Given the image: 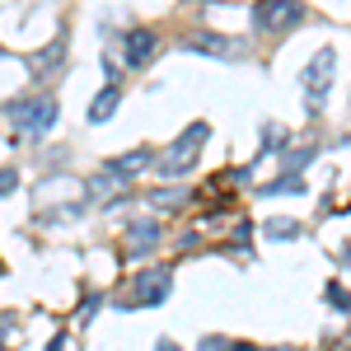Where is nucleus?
Here are the masks:
<instances>
[{
  "instance_id": "nucleus-2",
  "label": "nucleus",
  "mask_w": 351,
  "mask_h": 351,
  "mask_svg": "<svg viewBox=\"0 0 351 351\" xmlns=\"http://www.w3.org/2000/svg\"><path fill=\"white\" fill-rule=\"evenodd\" d=\"M5 112L14 117V127L24 136H47L56 127V117H61V108H56L52 94H33V99H10L5 104Z\"/></svg>"
},
{
  "instance_id": "nucleus-24",
  "label": "nucleus",
  "mask_w": 351,
  "mask_h": 351,
  "mask_svg": "<svg viewBox=\"0 0 351 351\" xmlns=\"http://www.w3.org/2000/svg\"><path fill=\"white\" fill-rule=\"evenodd\" d=\"M0 351H5V347H0Z\"/></svg>"
},
{
  "instance_id": "nucleus-10",
  "label": "nucleus",
  "mask_w": 351,
  "mask_h": 351,
  "mask_svg": "<svg viewBox=\"0 0 351 351\" xmlns=\"http://www.w3.org/2000/svg\"><path fill=\"white\" fill-rule=\"evenodd\" d=\"M127 239H132V253H136V258H150V253L160 248V220H136Z\"/></svg>"
},
{
  "instance_id": "nucleus-19",
  "label": "nucleus",
  "mask_w": 351,
  "mask_h": 351,
  "mask_svg": "<svg viewBox=\"0 0 351 351\" xmlns=\"http://www.w3.org/2000/svg\"><path fill=\"white\" fill-rule=\"evenodd\" d=\"M94 309H104V295H89L80 304V319H94Z\"/></svg>"
},
{
  "instance_id": "nucleus-11",
  "label": "nucleus",
  "mask_w": 351,
  "mask_h": 351,
  "mask_svg": "<svg viewBox=\"0 0 351 351\" xmlns=\"http://www.w3.org/2000/svg\"><path fill=\"white\" fill-rule=\"evenodd\" d=\"M122 108V89H117V84H104V89H99V94H94V104H89V122H94V127H99V122H108L112 112Z\"/></svg>"
},
{
  "instance_id": "nucleus-21",
  "label": "nucleus",
  "mask_w": 351,
  "mask_h": 351,
  "mask_svg": "<svg viewBox=\"0 0 351 351\" xmlns=\"http://www.w3.org/2000/svg\"><path fill=\"white\" fill-rule=\"evenodd\" d=\"M47 351H66V337H52V342H47Z\"/></svg>"
},
{
  "instance_id": "nucleus-17",
  "label": "nucleus",
  "mask_w": 351,
  "mask_h": 351,
  "mask_svg": "<svg viewBox=\"0 0 351 351\" xmlns=\"http://www.w3.org/2000/svg\"><path fill=\"white\" fill-rule=\"evenodd\" d=\"M14 188H19V173H14V169H0V202H5Z\"/></svg>"
},
{
  "instance_id": "nucleus-15",
  "label": "nucleus",
  "mask_w": 351,
  "mask_h": 351,
  "mask_svg": "<svg viewBox=\"0 0 351 351\" xmlns=\"http://www.w3.org/2000/svg\"><path fill=\"white\" fill-rule=\"evenodd\" d=\"M150 202L164 206V211H169V206H183V202H188V188H160V192H150Z\"/></svg>"
},
{
  "instance_id": "nucleus-23",
  "label": "nucleus",
  "mask_w": 351,
  "mask_h": 351,
  "mask_svg": "<svg viewBox=\"0 0 351 351\" xmlns=\"http://www.w3.org/2000/svg\"><path fill=\"white\" fill-rule=\"evenodd\" d=\"M276 351H295V347H276Z\"/></svg>"
},
{
  "instance_id": "nucleus-6",
  "label": "nucleus",
  "mask_w": 351,
  "mask_h": 351,
  "mask_svg": "<svg viewBox=\"0 0 351 351\" xmlns=\"http://www.w3.org/2000/svg\"><path fill=\"white\" fill-rule=\"evenodd\" d=\"M155 56H160V38H155V28H127V38H122V66L145 71Z\"/></svg>"
},
{
  "instance_id": "nucleus-20",
  "label": "nucleus",
  "mask_w": 351,
  "mask_h": 351,
  "mask_svg": "<svg viewBox=\"0 0 351 351\" xmlns=\"http://www.w3.org/2000/svg\"><path fill=\"white\" fill-rule=\"evenodd\" d=\"M155 351H183V347H178L173 337H160V342H155Z\"/></svg>"
},
{
  "instance_id": "nucleus-3",
  "label": "nucleus",
  "mask_w": 351,
  "mask_h": 351,
  "mask_svg": "<svg viewBox=\"0 0 351 351\" xmlns=\"http://www.w3.org/2000/svg\"><path fill=\"white\" fill-rule=\"evenodd\" d=\"M332 71H337V52L332 47H319L314 61L304 66V112L319 117L328 104V89H332Z\"/></svg>"
},
{
  "instance_id": "nucleus-16",
  "label": "nucleus",
  "mask_w": 351,
  "mask_h": 351,
  "mask_svg": "<svg viewBox=\"0 0 351 351\" xmlns=\"http://www.w3.org/2000/svg\"><path fill=\"white\" fill-rule=\"evenodd\" d=\"M324 300L332 304V309H351V295L337 286V281H328V286H324Z\"/></svg>"
},
{
  "instance_id": "nucleus-5",
  "label": "nucleus",
  "mask_w": 351,
  "mask_h": 351,
  "mask_svg": "<svg viewBox=\"0 0 351 351\" xmlns=\"http://www.w3.org/2000/svg\"><path fill=\"white\" fill-rule=\"evenodd\" d=\"M169 295H173V271L169 267H150V271H141L132 286H127L122 309H155V304H164Z\"/></svg>"
},
{
  "instance_id": "nucleus-22",
  "label": "nucleus",
  "mask_w": 351,
  "mask_h": 351,
  "mask_svg": "<svg viewBox=\"0 0 351 351\" xmlns=\"http://www.w3.org/2000/svg\"><path fill=\"white\" fill-rule=\"evenodd\" d=\"M230 351H258V347H248V342H230Z\"/></svg>"
},
{
  "instance_id": "nucleus-4",
  "label": "nucleus",
  "mask_w": 351,
  "mask_h": 351,
  "mask_svg": "<svg viewBox=\"0 0 351 351\" xmlns=\"http://www.w3.org/2000/svg\"><path fill=\"white\" fill-rule=\"evenodd\" d=\"M300 24H304V5L300 0H258L253 5V28L267 33V38L295 33Z\"/></svg>"
},
{
  "instance_id": "nucleus-7",
  "label": "nucleus",
  "mask_w": 351,
  "mask_h": 351,
  "mask_svg": "<svg viewBox=\"0 0 351 351\" xmlns=\"http://www.w3.org/2000/svg\"><path fill=\"white\" fill-rule=\"evenodd\" d=\"M61 61H66V28L56 33L47 47H38V52H28V56H24V66L33 71V75H38V80H43V75H52V71H61Z\"/></svg>"
},
{
  "instance_id": "nucleus-14",
  "label": "nucleus",
  "mask_w": 351,
  "mask_h": 351,
  "mask_svg": "<svg viewBox=\"0 0 351 351\" xmlns=\"http://www.w3.org/2000/svg\"><path fill=\"white\" fill-rule=\"evenodd\" d=\"M300 188H304V178H300V173H281L276 183L263 188V197H281V192H300Z\"/></svg>"
},
{
  "instance_id": "nucleus-12",
  "label": "nucleus",
  "mask_w": 351,
  "mask_h": 351,
  "mask_svg": "<svg viewBox=\"0 0 351 351\" xmlns=\"http://www.w3.org/2000/svg\"><path fill=\"white\" fill-rule=\"evenodd\" d=\"M263 234H267V239H276V243L300 239V220H291V216H271L267 225H263Z\"/></svg>"
},
{
  "instance_id": "nucleus-9",
  "label": "nucleus",
  "mask_w": 351,
  "mask_h": 351,
  "mask_svg": "<svg viewBox=\"0 0 351 351\" xmlns=\"http://www.w3.org/2000/svg\"><path fill=\"white\" fill-rule=\"evenodd\" d=\"M150 160H155V155H150V150L141 145V150H127V155H117V160H108V164H104V169H108V173H117V178H127V183H132V178H136V173H141V169H150Z\"/></svg>"
},
{
  "instance_id": "nucleus-13",
  "label": "nucleus",
  "mask_w": 351,
  "mask_h": 351,
  "mask_svg": "<svg viewBox=\"0 0 351 351\" xmlns=\"http://www.w3.org/2000/svg\"><path fill=\"white\" fill-rule=\"evenodd\" d=\"M309 160H314V145H304V150H291V155L281 150V173H300V169H304Z\"/></svg>"
},
{
  "instance_id": "nucleus-18",
  "label": "nucleus",
  "mask_w": 351,
  "mask_h": 351,
  "mask_svg": "<svg viewBox=\"0 0 351 351\" xmlns=\"http://www.w3.org/2000/svg\"><path fill=\"white\" fill-rule=\"evenodd\" d=\"M197 351H230V337H202Z\"/></svg>"
},
{
  "instance_id": "nucleus-8",
  "label": "nucleus",
  "mask_w": 351,
  "mask_h": 351,
  "mask_svg": "<svg viewBox=\"0 0 351 351\" xmlns=\"http://www.w3.org/2000/svg\"><path fill=\"white\" fill-rule=\"evenodd\" d=\"M183 47L197 52V56H216V61H234L239 56V43L234 38H220V33H192Z\"/></svg>"
},
{
  "instance_id": "nucleus-1",
  "label": "nucleus",
  "mask_w": 351,
  "mask_h": 351,
  "mask_svg": "<svg viewBox=\"0 0 351 351\" xmlns=\"http://www.w3.org/2000/svg\"><path fill=\"white\" fill-rule=\"evenodd\" d=\"M206 136H211V127L206 122H192L188 132L178 136L169 150L160 155V164H155V173H160L164 183H173V178H188L192 164H197V155H202V145H206Z\"/></svg>"
}]
</instances>
